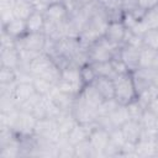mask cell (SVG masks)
Segmentation results:
<instances>
[{
    "label": "cell",
    "mask_w": 158,
    "mask_h": 158,
    "mask_svg": "<svg viewBox=\"0 0 158 158\" xmlns=\"http://www.w3.org/2000/svg\"><path fill=\"white\" fill-rule=\"evenodd\" d=\"M112 80L115 85V99L118 104L127 105L130 101L137 99V89L132 73L116 75Z\"/></svg>",
    "instance_id": "obj_1"
},
{
    "label": "cell",
    "mask_w": 158,
    "mask_h": 158,
    "mask_svg": "<svg viewBox=\"0 0 158 158\" xmlns=\"http://www.w3.org/2000/svg\"><path fill=\"white\" fill-rule=\"evenodd\" d=\"M117 47L118 44H115L109 40H106L105 37H101L99 41L93 43L88 49V56H89V59L91 60L90 63L111 60L115 57Z\"/></svg>",
    "instance_id": "obj_2"
},
{
    "label": "cell",
    "mask_w": 158,
    "mask_h": 158,
    "mask_svg": "<svg viewBox=\"0 0 158 158\" xmlns=\"http://www.w3.org/2000/svg\"><path fill=\"white\" fill-rule=\"evenodd\" d=\"M72 114L79 123H88V125L95 123V121L99 116L98 110L89 106L88 104H85L80 98L75 99L73 107H72Z\"/></svg>",
    "instance_id": "obj_3"
},
{
    "label": "cell",
    "mask_w": 158,
    "mask_h": 158,
    "mask_svg": "<svg viewBox=\"0 0 158 158\" xmlns=\"http://www.w3.org/2000/svg\"><path fill=\"white\" fill-rule=\"evenodd\" d=\"M37 120L38 118L32 112H26L20 110L19 117L12 127V131L15 132V135H19V136H25V137L32 136L35 132Z\"/></svg>",
    "instance_id": "obj_4"
},
{
    "label": "cell",
    "mask_w": 158,
    "mask_h": 158,
    "mask_svg": "<svg viewBox=\"0 0 158 158\" xmlns=\"http://www.w3.org/2000/svg\"><path fill=\"white\" fill-rule=\"evenodd\" d=\"M109 138H110V131L96 125L94 126L89 136V142L94 149V157H105L104 151L109 143Z\"/></svg>",
    "instance_id": "obj_5"
},
{
    "label": "cell",
    "mask_w": 158,
    "mask_h": 158,
    "mask_svg": "<svg viewBox=\"0 0 158 158\" xmlns=\"http://www.w3.org/2000/svg\"><path fill=\"white\" fill-rule=\"evenodd\" d=\"M68 12H69V10H68L67 5H64L60 1H57V2L51 4L47 7V10L43 12V15L47 21H51L54 23H60L67 20Z\"/></svg>",
    "instance_id": "obj_6"
},
{
    "label": "cell",
    "mask_w": 158,
    "mask_h": 158,
    "mask_svg": "<svg viewBox=\"0 0 158 158\" xmlns=\"http://www.w3.org/2000/svg\"><path fill=\"white\" fill-rule=\"evenodd\" d=\"M126 32H127V28L125 27L122 21H109L104 37L115 44H120L125 40Z\"/></svg>",
    "instance_id": "obj_7"
},
{
    "label": "cell",
    "mask_w": 158,
    "mask_h": 158,
    "mask_svg": "<svg viewBox=\"0 0 158 158\" xmlns=\"http://www.w3.org/2000/svg\"><path fill=\"white\" fill-rule=\"evenodd\" d=\"M79 98L88 104L89 106L94 107L98 110V107L101 105V102L105 100L102 98V95L99 93V90L96 89V86L93 84H88V85H84L81 93L79 94Z\"/></svg>",
    "instance_id": "obj_8"
},
{
    "label": "cell",
    "mask_w": 158,
    "mask_h": 158,
    "mask_svg": "<svg viewBox=\"0 0 158 158\" xmlns=\"http://www.w3.org/2000/svg\"><path fill=\"white\" fill-rule=\"evenodd\" d=\"M94 126H95V123L88 125V123H79L78 122L72 128V131L68 133V136H67L68 139H69V142L75 146V144L80 143V142H83L85 139H89V136H90Z\"/></svg>",
    "instance_id": "obj_9"
},
{
    "label": "cell",
    "mask_w": 158,
    "mask_h": 158,
    "mask_svg": "<svg viewBox=\"0 0 158 158\" xmlns=\"http://www.w3.org/2000/svg\"><path fill=\"white\" fill-rule=\"evenodd\" d=\"M139 51H141V48H135L128 44H125L120 51V58L127 64V67L132 72L138 68Z\"/></svg>",
    "instance_id": "obj_10"
},
{
    "label": "cell",
    "mask_w": 158,
    "mask_h": 158,
    "mask_svg": "<svg viewBox=\"0 0 158 158\" xmlns=\"http://www.w3.org/2000/svg\"><path fill=\"white\" fill-rule=\"evenodd\" d=\"M121 131L126 138L127 142H132L136 143L139 137H141V132H142V125L139 121L137 120H128L126 123H123L121 127Z\"/></svg>",
    "instance_id": "obj_11"
},
{
    "label": "cell",
    "mask_w": 158,
    "mask_h": 158,
    "mask_svg": "<svg viewBox=\"0 0 158 158\" xmlns=\"http://www.w3.org/2000/svg\"><path fill=\"white\" fill-rule=\"evenodd\" d=\"M1 67L17 69L21 65L20 54L16 47L12 48H1Z\"/></svg>",
    "instance_id": "obj_12"
},
{
    "label": "cell",
    "mask_w": 158,
    "mask_h": 158,
    "mask_svg": "<svg viewBox=\"0 0 158 158\" xmlns=\"http://www.w3.org/2000/svg\"><path fill=\"white\" fill-rule=\"evenodd\" d=\"M35 93H36V89L33 86V83H17L14 89L12 98L15 99L16 104L20 106L23 101L31 98Z\"/></svg>",
    "instance_id": "obj_13"
},
{
    "label": "cell",
    "mask_w": 158,
    "mask_h": 158,
    "mask_svg": "<svg viewBox=\"0 0 158 158\" xmlns=\"http://www.w3.org/2000/svg\"><path fill=\"white\" fill-rule=\"evenodd\" d=\"M94 85L96 86V89L104 99H115V85L112 79L98 77L94 81Z\"/></svg>",
    "instance_id": "obj_14"
},
{
    "label": "cell",
    "mask_w": 158,
    "mask_h": 158,
    "mask_svg": "<svg viewBox=\"0 0 158 158\" xmlns=\"http://www.w3.org/2000/svg\"><path fill=\"white\" fill-rule=\"evenodd\" d=\"M107 117H109V120H110V122H111L114 128L121 127L123 123H126L128 120H131L128 110H127V106L122 105V104H120L110 115H107Z\"/></svg>",
    "instance_id": "obj_15"
},
{
    "label": "cell",
    "mask_w": 158,
    "mask_h": 158,
    "mask_svg": "<svg viewBox=\"0 0 158 158\" xmlns=\"http://www.w3.org/2000/svg\"><path fill=\"white\" fill-rule=\"evenodd\" d=\"M158 57V51L148 47H142L139 51L138 68H154L156 59Z\"/></svg>",
    "instance_id": "obj_16"
},
{
    "label": "cell",
    "mask_w": 158,
    "mask_h": 158,
    "mask_svg": "<svg viewBox=\"0 0 158 158\" xmlns=\"http://www.w3.org/2000/svg\"><path fill=\"white\" fill-rule=\"evenodd\" d=\"M12 11H14L15 19L27 20L35 10L30 0H15L12 5Z\"/></svg>",
    "instance_id": "obj_17"
},
{
    "label": "cell",
    "mask_w": 158,
    "mask_h": 158,
    "mask_svg": "<svg viewBox=\"0 0 158 158\" xmlns=\"http://www.w3.org/2000/svg\"><path fill=\"white\" fill-rule=\"evenodd\" d=\"M5 32H7L10 36H12L14 38H20L23 35L27 33V26H26V20H21V19H14L12 21H10L6 26H4Z\"/></svg>",
    "instance_id": "obj_18"
},
{
    "label": "cell",
    "mask_w": 158,
    "mask_h": 158,
    "mask_svg": "<svg viewBox=\"0 0 158 158\" xmlns=\"http://www.w3.org/2000/svg\"><path fill=\"white\" fill-rule=\"evenodd\" d=\"M156 154V141L139 138L136 142V157H153Z\"/></svg>",
    "instance_id": "obj_19"
},
{
    "label": "cell",
    "mask_w": 158,
    "mask_h": 158,
    "mask_svg": "<svg viewBox=\"0 0 158 158\" xmlns=\"http://www.w3.org/2000/svg\"><path fill=\"white\" fill-rule=\"evenodd\" d=\"M44 23H46V17H44L43 12L33 11L30 15V17L26 20L27 32H42Z\"/></svg>",
    "instance_id": "obj_20"
},
{
    "label": "cell",
    "mask_w": 158,
    "mask_h": 158,
    "mask_svg": "<svg viewBox=\"0 0 158 158\" xmlns=\"http://www.w3.org/2000/svg\"><path fill=\"white\" fill-rule=\"evenodd\" d=\"M95 73L98 77H104V78H110L114 79L116 77V73L114 70L112 63L111 60L107 62H96V63H91Z\"/></svg>",
    "instance_id": "obj_21"
},
{
    "label": "cell",
    "mask_w": 158,
    "mask_h": 158,
    "mask_svg": "<svg viewBox=\"0 0 158 158\" xmlns=\"http://www.w3.org/2000/svg\"><path fill=\"white\" fill-rule=\"evenodd\" d=\"M141 20L147 27V30H157L158 28V5L149 10H146Z\"/></svg>",
    "instance_id": "obj_22"
},
{
    "label": "cell",
    "mask_w": 158,
    "mask_h": 158,
    "mask_svg": "<svg viewBox=\"0 0 158 158\" xmlns=\"http://www.w3.org/2000/svg\"><path fill=\"white\" fill-rule=\"evenodd\" d=\"M33 86L36 89V91L41 95H48L49 91L52 90V88L56 85L54 83L44 79V78H41V77H35L33 79Z\"/></svg>",
    "instance_id": "obj_23"
},
{
    "label": "cell",
    "mask_w": 158,
    "mask_h": 158,
    "mask_svg": "<svg viewBox=\"0 0 158 158\" xmlns=\"http://www.w3.org/2000/svg\"><path fill=\"white\" fill-rule=\"evenodd\" d=\"M74 151H75V157H80V158L94 157V149H93V146L90 144L89 139H85V141L75 144Z\"/></svg>",
    "instance_id": "obj_24"
},
{
    "label": "cell",
    "mask_w": 158,
    "mask_h": 158,
    "mask_svg": "<svg viewBox=\"0 0 158 158\" xmlns=\"http://www.w3.org/2000/svg\"><path fill=\"white\" fill-rule=\"evenodd\" d=\"M80 74H81V79H83V83L84 85H88V84H93L95 81V79L98 78L91 63H86L84 65L80 67Z\"/></svg>",
    "instance_id": "obj_25"
},
{
    "label": "cell",
    "mask_w": 158,
    "mask_h": 158,
    "mask_svg": "<svg viewBox=\"0 0 158 158\" xmlns=\"http://www.w3.org/2000/svg\"><path fill=\"white\" fill-rule=\"evenodd\" d=\"M126 106H127V110H128V114H130L131 120H137V121H139V118H141V116H142V114H143V111H144L146 107H144L137 99L130 101Z\"/></svg>",
    "instance_id": "obj_26"
},
{
    "label": "cell",
    "mask_w": 158,
    "mask_h": 158,
    "mask_svg": "<svg viewBox=\"0 0 158 158\" xmlns=\"http://www.w3.org/2000/svg\"><path fill=\"white\" fill-rule=\"evenodd\" d=\"M118 101L116 99H105L101 105L98 107V114L99 116H107L110 115L117 106H118Z\"/></svg>",
    "instance_id": "obj_27"
},
{
    "label": "cell",
    "mask_w": 158,
    "mask_h": 158,
    "mask_svg": "<svg viewBox=\"0 0 158 158\" xmlns=\"http://www.w3.org/2000/svg\"><path fill=\"white\" fill-rule=\"evenodd\" d=\"M143 47H148L158 51V28L148 30L143 35Z\"/></svg>",
    "instance_id": "obj_28"
},
{
    "label": "cell",
    "mask_w": 158,
    "mask_h": 158,
    "mask_svg": "<svg viewBox=\"0 0 158 158\" xmlns=\"http://www.w3.org/2000/svg\"><path fill=\"white\" fill-rule=\"evenodd\" d=\"M42 96H43V95H41V94H38V93L36 91L31 98H28L26 101H23V102L19 106L20 110L26 111V112H32V111L35 110V107L37 106V104L42 100Z\"/></svg>",
    "instance_id": "obj_29"
},
{
    "label": "cell",
    "mask_w": 158,
    "mask_h": 158,
    "mask_svg": "<svg viewBox=\"0 0 158 158\" xmlns=\"http://www.w3.org/2000/svg\"><path fill=\"white\" fill-rule=\"evenodd\" d=\"M0 83L1 84L16 83V69L1 67V70H0Z\"/></svg>",
    "instance_id": "obj_30"
},
{
    "label": "cell",
    "mask_w": 158,
    "mask_h": 158,
    "mask_svg": "<svg viewBox=\"0 0 158 158\" xmlns=\"http://www.w3.org/2000/svg\"><path fill=\"white\" fill-rule=\"evenodd\" d=\"M111 63H112V67H114V70L116 73V75H120V74H127V73H132L130 70V68L127 67V64L118 57V58H112L111 59Z\"/></svg>",
    "instance_id": "obj_31"
},
{
    "label": "cell",
    "mask_w": 158,
    "mask_h": 158,
    "mask_svg": "<svg viewBox=\"0 0 158 158\" xmlns=\"http://www.w3.org/2000/svg\"><path fill=\"white\" fill-rule=\"evenodd\" d=\"M121 156L136 157V143H132V142H127L126 141V143L121 148Z\"/></svg>",
    "instance_id": "obj_32"
},
{
    "label": "cell",
    "mask_w": 158,
    "mask_h": 158,
    "mask_svg": "<svg viewBox=\"0 0 158 158\" xmlns=\"http://www.w3.org/2000/svg\"><path fill=\"white\" fill-rule=\"evenodd\" d=\"M136 1H137V7L142 9L143 11L149 10L158 5V0H136Z\"/></svg>",
    "instance_id": "obj_33"
},
{
    "label": "cell",
    "mask_w": 158,
    "mask_h": 158,
    "mask_svg": "<svg viewBox=\"0 0 158 158\" xmlns=\"http://www.w3.org/2000/svg\"><path fill=\"white\" fill-rule=\"evenodd\" d=\"M147 109H149L151 111H153L156 115H158V96H156L147 106Z\"/></svg>",
    "instance_id": "obj_34"
},
{
    "label": "cell",
    "mask_w": 158,
    "mask_h": 158,
    "mask_svg": "<svg viewBox=\"0 0 158 158\" xmlns=\"http://www.w3.org/2000/svg\"><path fill=\"white\" fill-rule=\"evenodd\" d=\"M152 85L158 88V69H153V74H152Z\"/></svg>",
    "instance_id": "obj_35"
},
{
    "label": "cell",
    "mask_w": 158,
    "mask_h": 158,
    "mask_svg": "<svg viewBox=\"0 0 158 158\" xmlns=\"http://www.w3.org/2000/svg\"><path fill=\"white\" fill-rule=\"evenodd\" d=\"M94 1H96V0H77L75 4H78L79 7H81V6H85V5L91 4V2H94Z\"/></svg>",
    "instance_id": "obj_36"
},
{
    "label": "cell",
    "mask_w": 158,
    "mask_h": 158,
    "mask_svg": "<svg viewBox=\"0 0 158 158\" xmlns=\"http://www.w3.org/2000/svg\"><path fill=\"white\" fill-rule=\"evenodd\" d=\"M60 2H63L64 5H67V7H69V6L74 5L77 2V0H60Z\"/></svg>",
    "instance_id": "obj_37"
},
{
    "label": "cell",
    "mask_w": 158,
    "mask_h": 158,
    "mask_svg": "<svg viewBox=\"0 0 158 158\" xmlns=\"http://www.w3.org/2000/svg\"><path fill=\"white\" fill-rule=\"evenodd\" d=\"M100 1V4H104V2H106V1H109V0H99Z\"/></svg>",
    "instance_id": "obj_38"
}]
</instances>
